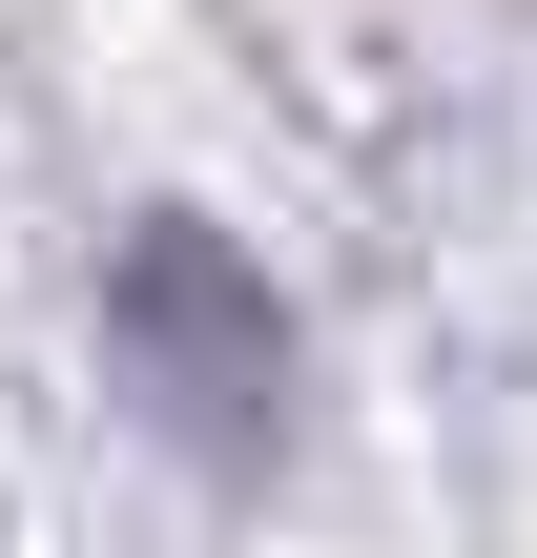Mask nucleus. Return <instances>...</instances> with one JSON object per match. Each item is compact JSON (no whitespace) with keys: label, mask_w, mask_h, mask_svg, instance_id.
I'll list each match as a JSON object with an SVG mask.
<instances>
[{"label":"nucleus","mask_w":537,"mask_h":558,"mask_svg":"<svg viewBox=\"0 0 537 558\" xmlns=\"http://www.w3.org/2000/svg\"><path fill=\"white\" fill-rule=\"evenodd\" d=\"M103 352H124V393H145L186 456H269V414H290V311H269V269H248L228 228H186V207H145V228L103 248Z\"/></svg>","instance_id":"f257e3e1"}]
</instances>
